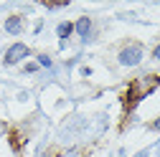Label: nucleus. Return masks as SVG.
<instances>
[{
    "label": "nucleus",
    "instance_id": "obj_1",
    "mask_svg": "<svg viewBox=\"0 0 160 157\" xmlns=\"http://www.w3.org/2000/svg\"><path fill=\"white\" fill-rule=\"evenodd\" d=\"M160 84L158 76H145V78H135V81L130 84L127 94H125V112H132L137 107V102L142 99V96H148L155 86Z\"/></svg>",
    "mask_w": 160,
    "mask_h": 157
},
{
    "label": "nucleus",
    "instance_id": "obj_2",
    "mask_svg": "<svg viewBox=\"0 0 160 157\" xmlns=\"http://www.w3.org/2000/svg\"><path fill=\"white\" fill-rule=\"evenodd\" d=\"M140 58H142V46L132 43V46L122 48V53H119V64H122V66H137Z\"/></svg>",
    "mask_w": 160,
    "mask_h": 157
},
{
    "label": "nucleus",
    "instance_id": "obj_3",
    "mask_svg": "<svg viewBox=\"0 0 160 157\" xmlns=\"http://www.w3.org/2000/svg\"><path fill=\"white\" fill-rule=\"evenodd\" d=\"M28 56V46L26 43H13L5 53V66H15L18 61H23V58Z\"/></svg>",
    "mask_w": 160,
    "mask_h": 157
},
{
    "label": "nucleus",
    "instance_id": "obj_4",
    "mask_svg": "<svg viewBox=\"0 0 160 157\" xmlns=\"http://www.w3.org/2000/svg\"><path fill=\"white\" fill-rule=\"evenodd\" d=\"M5 31L8 33H21L23 31V18L21 15H10L8 21H5Z\"/></svg>",
    "mask_w": 160,
    "mask_h": 157
},
{
    "label": "nucleus",
    "instance_id": "obj_5",
    "mask_svg": "<svg viewBox=\"0 0 160 157\" xmlns=\"http://www.w3.org/2000/svg\"><path fill=\"white\" fill-rule=\"evenodd\" d=\"M74 28H76V33L82 36V38H89V33H92V21L84 15V18H79V21H76Z\"/></svg>",
    "mask_w": 160,
    "mask_h": 157
},
{
    "label": "nucleus",
    "instance_id": "obj_6",
    "mask_svg": "<svg viewBox=\"0 0 160 157\" xmlns=\"http://www.w3.org/2000/svg\"><path fill=\"white\" fill-rule=\"evenodd\" d=\"M23 140L26 137L18 132V129H10V147L15 150V152H21V147H23Z\"/></svg>",
    "mask_w": 160,
    "mask_h": 157
},
{
    "label": "nucleus",
    "instance_id": "obj_7",
    "mask_svg": "<svg viewBox=\"0 0 160 157\" xmlns=\"http://www.w3.org/2000/svg\"><path fill=\"white\" fill-rule=\"evenodd\" d=\"M71 31H74V23H61L58 26V38H69Z\"/></svg>",
    "mask_w": 160,
    "mask_h": 157
},
{
    "label": "nucleus",
    "instance_id": "obj_8",
    "mask_svg": "<svg viewBox=\"0 0 160 157\" xmlns=\"http://www.w3.org/2000/svg\"><path fill=\"white\" fill-rule=\"evenodd\" d=\"M38 61H41V66H51V58H48V56H41Z\"/></svg>",
    "mask_w": 160,
    "mask_h": 157
},
{
    "label": "nucleus",
    "instance_id": "obj_9",
    "mask_svg": "<svg viewBox=\"0 0 160 157\" xmlns=\"http://www.w3.org/2000/svg\"><path fill=\"white\" fill-rule=\"evenodd\" d=\"M150 129H158V132H160V117H158L155 122H150Z\"/></svg>",
    "mask_w": 160,
    "mask_h": 157
},
{
    "label": "nucleus",
    "instance_id": "obj_10",
    "mask_svg": "<svg viewBox=\"0 0 160 157\" xmlns=\"http://www.w3.org/2000/svg\"><path fill=\"white\" fill-rule=\"evenodd\" d=\"M152 56H155L158 61H160V46H155V51H152Z\"/></svg>",
    "mask_w": 160,
    "mask_h": 157
}]
</instances>
